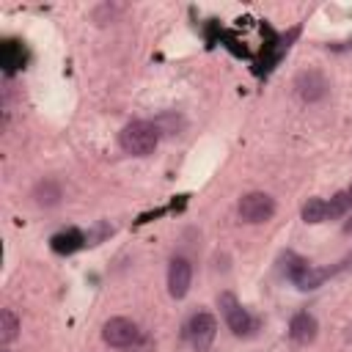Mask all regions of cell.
Masks as SVG:
<instances>
[{
  "instance_id": "1",
  "label": "cell",
  "mask_w": 352,
  "mask_h": 352,
  "mask_svg": "<svg viewBox=\"0 0 352 352\" xmlns=\"http://www.w3.org/2000/svg\"><path fill=\"white\" fill-rule=\"evenodd\" d=\"M118 143L132 157H148L160 143V129L154 126V121H129L118 132Z\"/></svg>"
},
{
  "instance_id": "2",
  "label": "cell",
  "mask_w": 352,
  "mask_h": 352,
  "mask_svg": "<svg viewBox=\"0 0 352 352\" xmlns=\"http://www.w3.org/2000/svg\"><path fill=\"white\" fill-rule=\"evenodd\" d=\"M283 272L300 286V289H316L327 275H330V270H314L302 256H297V253H286L283 256Z\"/></svg>"
},
{
  "instance_id": "3",
  "label": "cell",
  "mask_w": 352,
  "mask_h": 352,
  "mask_svg": "<svg viewBox=\"0 0 352 352\" xmlns=\"http://www.w3.org/2000/svg\"><path fill=\"white\" fill-rule=\"evenodd\" d=\"M239 217L245 223H267L272 214H275V198L261 192V190H253V192H245L239 198Z\"/></svg>"
},
{
  "instance_id": "4",
  "label": "cell",
  "mask_w": 352,
  "mask_h": 352,
  "mask_svg": "<svg viewBox=\"0 0 352 352\" xmlns=\"http://www.w3.org/2000/svg\"><path fill=\"white\" fill-rule=\"evenodd\" d=\"M217 305H220L223 319H226V324L231 327L234 336H250V330H253V319H250V314L239 305V300H236L231 292H223V294L217 297Z\"/></svg>"
},
{
  "instance_id": "5",
  "label": "cell",
  "mask_w": 352,
  "mask_h": 352,
  "mask_svg": "<svg viewBox=\"0 0 352 352\" xmlns=\"http://www.w3.org/2000/svg\"><path fill=\"white\" fill-rule=\"evenodd\" d=\"M102 338H104L110 346H116V349H126L129 344H135V341L140 338V327H138L132 319H126V316H113V319L104 322Z\"/></svg>"
},
{
  "instance_id": "6",
  "label": "cell",
  "mask_w": 352,
  "mask_h": 352,
  "mask_svg": "<svg viewBox=\"0 0 352 352\" xmlns=\"http://www.w3.org/2000/svg\"><path fill=\"white\" fill-rule=\"evenodd\" d=\"M214 336H217V322H214L212 314L198 311V314L187 322V338H190V344H192L195 352H209Z\"/></svg>"
},
{
  "instance_id": "7",
  "label": "cell",
  "mask_w": 352,
  "mask_h": 352,
  "mask_svg": "<svg viewBox=\"0 0 352 352\" xmlns=\"http://www.w3.org/2000/svg\"><path fill=\"white\" fill-rule=\"evenodd\" d=\"M190 280H192V264L184 256L170 258V264H168V294L173 300H182L190 292Z\"/></svg>"
},
{
  "instance_id": "8",
  "label": "cell",
  "mask_w": 352,
  "mask_h": 352,
  "mask_svg": "<svg viewBox=\"0 0 352 352\" xmlns=\"http://www.w3.org/2000/svg\"><path fill=\"white\" fill-rule=\"evenodd\" d=\"M294 88H297V94H300L302 102H319V99L327 94V80H324L322 72L308 69V72H300V74H297Z\"/></svg>"
},
{
  "instance_id": "9",
  "label": "cell",
  "mask_w": 352,
  "mask_h": 352,
  "mask_svg": "<svg viewBox=\"0 0 352 352\" xmlns=\"http://www.w3.org/2000/svg\"><path fill=\"white\" fill-rule=\"evenodd\" d=\"M316 319L308 314V311H300V314H294L292 316V322H289V336H292V341H297V344H311L314 338H316Z\"/></svg>"
},
{
  "instance_id": "10",
  "label": "cell",
  "mask_w": 352,
  "mask_h": 352,
  "mask_svg": "<svg viewBox=\"0 0 352 352\" xmlns=\"http://www.w3.org/2000/svg\"><path fill=\"white\" fill-rule=\"evenodd\" d=\"M302 220L305 223H324L330 220V206L324 198H311L305 206H302Z\"/></svg>"
},
{
  "instance_id": "11",
  "label": "cell",
  "mask_w": 352,
  "mask_h": 352,
  "mask_svg": "<svg viewBox=\"0 0 352 352\" xmlns=\"http://www.w3.org/2000/svg\"><path fill=\"white\" fill-rule=\"evenodd\" d=\"M80 245H82V234L74 231V228H69V231L52 236V250H58V253H72V250H77Z\"/></svg>"
},
{
  "instance_id": "12",
  "label": "cell",
  "mask_w": 352,
  "mask_h": 352,
  "mask_svg": "<svg viewBox=\"0 0 352 352\" xmlns=\"http://www.w3.org/2000/svg\"><path fill=\"white\" fill-rule=\"evenodd\" d=\"M16 333H19V319H16V314H14L11 308H3V311H0V341H3V344H11V341L16 338Z\"/></svg>"
},
{
  "instance_id": "13",
  "label": "cell",
  "mask_w": 352,
  "mask_h": 352,
  "mask_svg": "<svg viewBox=\"0 0 352 352\" xmlns=\"http://www.w3.org/2000/svg\"><path fill=\"white\" fill-rule=\"evenodd\" d=\"M33 195H36V201H38L41 206H52V204H58V201H60V187H58L55 182H50V179H47V182H41V184L36 187V192H33Z\"/></svg>"
},
{
  "instance_id": "14",
  "label": "cell",
  "mask_w": 352,
  "mask_h": 352,
  "mask_svg": "<svg viewBox=\"0 0 352 352\" xmlns=\"http://www.w3.org/2000/svg\"><path fill=\"white\" fill-rule=\"evenodd\" d=\"M327 206H330V220H336V217H344V214L352 209V192H349V190H341V192H336V195L327 201Z\"/></svg>"
},
{
  "instance_id": "15",
  "label": "cell",
  "mask_w": 352,
  "mask_h": 352,
  "mask_svg": "<svg viewBox=\"0 0 352 352\" xmlns=\"http://www.w3.org/2000/svg\"><path fill=\"white\" fill-rule=\"evenodd\" d=\"M124 352H154V341H151V336L140 333V338H138L135 344H129Z\"/></svg>"
},
{
  "instance_id": "16",
  "label": "cell",
  "mask_w": 352,
  "mask_h": 352,
  "mask_svg": "<svg viewBox=\"0 0 352 352\" xmlns=\"http://www.w3.org/2000/svg\"><path fill=\"white\" fill-rule=\"evenodd\" d=\"M3 352H8V349H3Z\"/></svg>"
},
{
  "instance_id": "17",
  "label": "cell",
  "mask_w": 352,
  "mask_h": 352,
  "mask_svg": "<svg viewBox=\"0 0 352 352\" xmlns=\"http://www.w3.org/2000/svg\"><path fill=\"white\" fill-rule=\"evenodd\" d=\"M349 192H352V190H349Z\"/></svg>"
}]
</instances>
